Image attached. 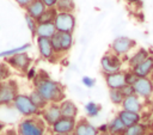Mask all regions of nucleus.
Instances as JSON below:
<instances>
[{"label": "nucleus", "mask_w": 153, "mask_h": 135, "mask_svg": "<svg viewBox=\"0 0 153 135\" xmlns=\"http://www.w3.org/2000/svg\"><path fill=\"white\" fill-rule=\"evenodd\" d=\"M97 129H98L99 135H100V134H106V133H108V123H106V124H102V125H99Z\"/></svg>", "instance_id": "40"}, {"label": "nucleus", "mask_w": 153, "mask_h": 135, "mask_svg": "<svg viewBox=\"0 0 153 135\" xmlns=\"http://www.w3.org/2000/svg\"><path fill=\"white\" fill-rule=\"evenodd\" d=\"M41 117L45 122L47 125L51 127L55 122H57L62 116L60 111V105L55 103H49L42 111H41Z\"/></svg>", "instance_id": "10"}, {"label": "nucleus", "mask_w": 153, "mask_h": 135, "mask_svg": "<svg viewBox=\"0 0 153 135\" xmlns=\"http://www.w3.org/2000/svg\"><path fill=\"white\" fill-rule=\"evenodd\" d=\"M11 76V68L6 62L0 63V82L8 80Z\"/></svg>", "instance_id": "31"}, {"label": "nucleus", "mask_w": 153, "mask_h": 135, "mask_svg": "<svg viewBox=\"0 0 153 135\" xmlns=\"http://www.w3.org/2000/svg\"><path fill=\"white\" fill-rule=\"evenodd\" d=\"M57 10L55 7H51V8H47L43 14L37 19V24H45V23H54L55 20V17L57 14Z\"/></svg>", "instance_id": "23"}, {"label": "nucleus", "mask_w": 153, "mask_h": 135, "mask_svg": "<svg viewBox=\"0 0 153 135\" xmlns=\"http://www.w3.org/2000/svg\"><path fill=\"white\" fill-rule=\"evenodd\" d=\"M36 41H37V48H38V51H39L41 57L44 59V60H48V61L53 62L55 60L56 54H55V51L53 49L50 38L36 37Z\"/></svg>", "instance_id": "12"}, {"label": "nucleus", "mask_w": 153, "mask_h": 135, "mask_svg": "<svg viewBox=\"0 0 153 135\" xmlns=\"http://www.w3.org/2000/svg\"><path fill=\"white\" fill-rule=\"evenodd\" d=\"M0 84H1V82H0Z\"/></svg>", "instance_id": "47"}, {"label": "nucleus", "mask_w": 153, "mask_h": 135, "mask_svg": "<svg viewBox=\"0 0 153 135\" xmlns=\"http://www.w3.org/2000/svg\"><path fill=\"white\" fill-rule=\"evenodd\" d=\"M81 82L84 84V86H86V87H88V88H92V87L94 86V84H96V79L85 75V76H82Z\"/></svg>", "instance_id": "36"}, {"label": "nucleus", "mask_w": 153, "mask_h": 135, "mask_svg": "<svg viewBox=\"0 0 153 135\" xmlns=\"http://www.w3.org/2000/svg\"><path fill=\"white\" fill-rule=\"evenodd\" d=\"M47 124L39 116L25 117L17 127L18 135H45Z\"/></svg>", "instance_id": "2"}, {"label": "nucleus", "mask_w": 153, "mask_h": 135, "mask_svg": "<svg viewBox=\"0 0 153 135\" xmlns=\"http://www.w3.org/2000/svg\"><path fill=\"white\" fill-rule=\"evenodd\" d=\"M109 97L115 105H122L124 100V97L120 90H109Z\"/></svg>", "instance_id": "30"}, {"label": "nucleus", "mask_w": 153, "mask_h": 135, "mask_svg": "<svg viewBox=\"0 0 153 135\" xmlns=\"http://www.w3.org/2000/svg\"><path fill=\"white\" fill-rule=\"evenodd\" d=\"M25 20H26V25L29 27V30L31 31V35L32 36H36V29H37V20L33 19L32 17H30L29 14L25 13Z\"/></svg>", "instance_id": "33"}, {"label": "nucleus", "mask_w": 153, "mask_h": 135, "mask_svg": "<svg viewBox=\"0 0 153 135\" xmlns=\"http://www.w3.org/2000/svg\"><path fill=\"white\" fill-rule=\"evenodd\" d=\"M29 96H30V99L32 100V103L35 104V106H36L39 111H42V110H43V109L49 104V103H48V102H47V100H45V99L39 94V92H38V91H36V90H32V91H31V93H30Z\"/></svg>", "instance_id": "25"}, {"label": "nucleus", "mask_w": 153, "mask_h": 135, "mask_svg": "<svg viewBox=\"0 0 153 135\" xmlns=\"http://www.w3.org/2000/svg\"><path fill=\"white\" fill-rule=\"evenodd\" d=\"M25 10H26V14H29L30 17L37 20L47 10V6L42 2V0H33Z\"/></svg>", "instance_id": "20"}, {"label": "nucleus", "mask_w": 153, "mask_h": 135, "mask_svg": "<svg viewBox=\"0 0 153 135\" xmlns=\"http://www.w3.org/2000/svg\"><path fill=\"white\" fill-rule=\"evenodd\" d=\"M18 84L13 79H8L0 84V105H12L18 96Z\"/></svg>", "instance_id": "4"}, {"label": "nucleus", "mask_w": 153, "mask_h": 135, "mask_svg": "<svg viewBox=\"0 0 153 135\" xmlns=\"http://www.w3.org/2000/svg\"><path fill=\"white\" fill-rule=\"evenodd\" d=\"M62 53H67L73 45V35L69 32H59Z\"/></svg>", "instance_id": "24"}, {"label": "nucleus", "mask_w": 153, "mask_h": 135, "mask_svg": "<svg viewBox=\"0 0 153 135\" xmlns=\"http://www.w3.org/2000/svg\"><path fill=\"white\" fill-rule=\"evenodd\" d=\"M31 62H32V60L26 51L16 54V55L6 59V63L10 67H12L22 73H26L29 70V68L31 67Z\"/></svg>", "instance_id": "7"}, {"label": "nucleus", "mask_w": 153, "mask_h": 135, "mask_svg": "<svg viewBox=\"0 0 153 135\" xmlns=\"http://www.w3.org/2000/svg\"><path fill=\"white\" fill-rule=\"evenodd\" d=\"M151 109H152V112H153V103H152V108Z\"/></svg>", "instance_id": "46"}, {"label": "nucleus", "mask_w": 153, "mask_h": 135, "mask_svg": "<svg viewBox=\"0 0 153 135\" xmlns=\"http://www.w3.org/2000/svg\"><path fill=\"white\" fill-rule=\"evenodd\" d=\"M59 105H60V111H61V116L62 117L76 119V116H78L79 110H78V106L75 105L74 102H72L69 99H65Z\"/></svg>", "instance_id": "17"}, {"label": "nucleus", "mask_w": 153, "mask_h": 135, "mask_svg": "<svg viewBox=\"0 0 153 135\" xmlns=\"http://www.w3.org/2000/svg\"><path fill=\"white\" fill-rule=\"evenodd\" d=\"M148 78H149V79H151V80H152V82H153V72H152V73H151V75H149V76H148Z\"/></svg>", "instance_id": "44"}, {"label": "nucleus", "mask_w": 153, "mask_h": 135, "mask_svg": "<svg viewBox=\"0 0 153 135\" xmlns=\"http://www.w3.org/2000/svg\"><path fill=\"white\" fill-rule=\"evenodd\" d=\"M50 42H51V45H53V49L55 51L56 55L61 54L62 50H61V43H60V35L59 32H56L51 38H50Z\"/></svg>", "instance_id": "32"}, {"label": "nucleus", "mask_w": 153, "mask_h": 135, "mask_svg": "<svg viewBox=\"0 0 153 135\" xmlns=\"http://www.w3.org/2000/svg\"><path fill=\"white\" fill-rule=\"evenodd\" d=\"M75 124H76V119L61 117L50 128H51L53 134H73L75 129Z\"/></svg>", "instance_id": "11"}, {"label": "nucleus", "mask_w": 153, "mask_h": 135, "mask_svg": "<svg viewBox=\"0 0 153 135\" xmlns=\"http://www.w3.org/2000/svg\"><path fill=\"white\" fill-rule=\"evenodd\" d=\"M33 85L35 90L38 91L39 94L48 103L60 104L62 100L66 99L65 87L59 81L50 79V76L44 70L37 72V75L33 79Z\"/></svg>", "instance_id": "1"}, {"label": "nucleus", "mask_w": 153, "mask_h": 135, "mask_svg": "<svg viewBox=\"0 0 153 135\" xmlns=\"http://www.w3.org/2000/svg\"><path fill=\"white\" fill-rule=\"evenodd\" d=\"M117 117L123 122V124L128 128L131 127L134 124H137L141 122V115L136 113V112H131V111H127V110H121L117 113Z\"/></svg>", "instance_id": "18"}, {"label": "nucleus", "mask_w": 153, "mask_h": 135, "mask_svg": "<svg viewBox=\"0 0 153 135\" xmlns=\"http://www.w3.org/2000/svg\"><path fill=\"white\" fill-rule=\"evenodd\" d=\"M133 86L137 97L145 100H149L153 97V82L149 78H139Z\"/></svg>", "instance_id": "9"}, {"label": "nucleus", "mask_w": 153, "mask_h": 135, "mask_svg": "<svg viewBox=\"0 0 153 135\" xmlns=\"http://www.w3.org/2000/svg\"><path fill=\"white\" fill-rule=\"evenodd\" d=\"M14 1H16V2H17L19 6H20V7L26 8V7H27V6H29V5H30V4H31L33 0H14Z\"/></svg>", "instance_id": "38"}, {"label": "nucleus", "mask_w": 153, "mask_h": 135, "mask_svg": "<svg viewBox=\"0 0 153 135\" xmlns=\"http://www.w3.org/2000/svg\"><path fill=\"white\" fill-rule=\"evenodd\" d=\"M4 127H5V125H4V123H1V122H0V133H1V130L4 129Z\"/></svg>", "instance_id": "43"}, {"label": "nucleus", "mask_w": 153, "mask_h": 135, "mask_svg": "<svg viewBox=\"0 0 153 135\" xmlns=\"http://www.w3.org/2000/svg\"><path fill=\"white\" fill-rule=\"evenodd\" d=\"M100 105L94 103V102H88L85 104V112L88 117H96L100 112Z\"/></svg>", "instance_id": "29"}, {"label": "nucleus", "mask_w": 153, "mask_h": 135, "mask_svg": "<svg viewBox=\"0 0 153 135\" xmlns=\"http://www.w3.org/2000/svg\"><path fill=\"white\" fill-rule=\"evenodd\" d=\"M5 135H18V133H17V130L10 129V130H7V131H6V134H5Z\"/></svg>", "instance_id": "41"}, {"label": "nucleus", "mask_w": 153, "mask_h": 135, "mask_svg": "<svg viewBox=\"0 0 153 135\" xmlns=\"http://www.w3.org/2000/svg\"><path fill=\"white\" fill-rule=\"evenodd\" d=\"M73 135H99V133L97 127L90 123L86 118H80L76 121Z\"/></svg>", "instance_id": "14"}, {"label": "nucleus", "mask_w": 153, "mask_h": 135, "mask_svg": "<svg viewBox=\"0 0 153 135\" xmlns=\"http://www.w3.org/2000/svg\"><path fill=\"white\" fill-rule=\"evenodd\" d=\"M124 79H126V85H131L133 86L139 78L135 75V73L131 69H128V70H124Z\"/></svg>", "instance_id": "34"}, {"label": "nucleus", "mask_w": 153, "mask_h": 135, "mask_svg": "<svg viewBox=\"0 0 153 135\" xmlns=\"http://www.w3.org/2000/svg\"><path fill=\"white\" fill-rule=\"evenodd\" d=\"M122 63L123 60L111 51L103 55L100 59V67L104 74H112L122 70Z\"/></svg>", "instance_id": "5"}, {"label": "nucleus", "mask_w": 153, "mask_h": 135, "mask_svg": "<svg viewBox=\"0 0 153 135\" xmlns=\"http://www.w3.org/2000/svg\"><path fill=\"white\" fill-rule=\"evenodd\" d=\"M36 75H37V70H36V68H35V67H30L29 70L26 72V76H27V79H29V80H33V79L36 78Z\"/></svg>", "instance_id": "37"}, {"label": "nucleus", "mask_w": 153, "mask_h": 135, "mask_svg": "<svg viewBox=\"0 0 153 135\" xmlns=\"http://www.w3.org/2000/svg\"><path fill=\"white\" fill-rule=\"evenodd\" d=\"M121 106H122L123 110L140 113L142 111V109H143V103H142V100H141L140 97H137L136 94H134V96H130V97L124 98V100H123V103H122Z\"/></svg>", "instance_id": "15"}, {"label": "nucleus", "mask_w": 153, "mask_h": 135, "mask_svg": "<svg viewBox=\"0 0 153 135\" xmlns=\"http://www.w3.org/2000/svg\"><path fill=\"white\" fill-rule=\"evenodd\" d=\"M148 128L146 124H142L141 122L137 124H134L131 127H128L124 135H147Z\"/></svg>", "instance_id": "26"}, {"label": "nucleus", "mask_w": 153, "mask_h": 135, "mask_svg": "<svg viewBox=\"0 0 153 135\" xmlns=\"http://www.w3.org/2000/svg\"><path fill=\"white\" fill-rule=\"evenodd\" d=\"M56 29L54 23H45V24H38L36 29V37H44V38H51L56 33Z\"/></svg>", "instance_id": "22"}, {"label": "nucleus", "mask_w": 153, "mask_h": 135, "mask_svg": "<svg viewBox=\"0 0 153 135\" xmlns=\"http://www.w3.org/2000/svg\"><path fill=\"white\" fill-rule=\"evenodd\" d=\"M120 91L122 92V94H123V97H124V98H127V97H130V96H134V94H135L134 86H131V85H124Z\"/></svg>", "instance_id": "35"}, {"label": "nucleus", "mask_w": 153, "mask_h": 135, "mask_svg": "<svg viewBox=\"0 0 153 135\" xmlns=\"http://www.w3.org/2000/svg\"><path fill=\"white\" fill-rule=\"evenodd\" d=\"M55 8L57 12H66V13H72L75 8L74 1L73 0H57Z\"/></svg>", "instance_id": "27"}, {"label": "nucleus", "mask_w": 153, "mask_h": 135, "mask_svg": "<svg viewBox=\"0 0 153 135\" xmlns=\"http://www.w3.org/2000/svg\"><path fill=\"white\" fill-rule=\"evenodd\" d=\"M54 25L57 32H69L72 33L75 29V17L73 13L59 12L55 17Z\"/></svg>", "instance_id": "6"}, {"label": "nucleus", "mask_w": 153, "mask_h": 135, "mask_svg": "<svg viewBox=\"0 0 153 135\" xmlns=\"http://www.w3.org/2000/svg\"><path fill=\"white\" fill-rule=\"evenodd\" d=\"M149 56V51L145 48H139L128 60V65H129V69H134L135 67H137L140 63H142L147 57Z\"/></svg>", "instance_id": "19"}, {"label": "nucleus", "mask_w": 153, "mask_h": 135, "mask_svg": "<svg viewBox=\"0 0 153 135\" xmlns=\"http://www.w3.org/2000/svg\"><path fill=\"white\" fill-rule=\"evenodd\" d=\"M127 130V127L123 124V122L116 116L108 123V133L110 135H124Z\"/></svg>", "instance_id": "21"}, {"label": "nucleus", "mask_w": 153, "mask_h": 135, "mask_svg": "<svg viewBox=\"0 0 153 135\" xmlns=\"http://www.w3.org/2000/svg\"><path fill=\"white\" fill-rule=\"evenodd\" d=\"M104 78H105V82L109 90H121L126 85L123 70H120L112 74H104Z\"/></svg>", "instance_id": "13"}, {"label": "nucleus", "mask_w": 153, "mask_h": 135, "mask_svg": "<svg viewBox=\"0 0 153 135\" xmlns=\"http://www.w3.org/2000/svg\"><path fill=\"white\" fill-rule=\"evenodd\" d=\"M137 78H148L153 72V55H149L142 63L131 69Z\"/></svg>", "instance_id": "16"}, {"label": "nucleus", "mask_w": 153, "mask_h": 135, "mask_svg": "<svg viewBox=\"0 0 153 135\" xmlns=\"http://www.w3.org/2000/svg\"><path fill=\"white\" fill-rule=\"evenodd\" d=\"M135 45H136V42L134 39L126 37V36H120V37L114 39L110 49H111V53H114L121 57V56L127 55Z\"/></svg>", "instance_id": "8"}, {"label": "nucleus", "mask_w": 153, "mask_h": 135, "mask_svg": "<svg viewBox=\"0 0 153 135\" xmlns=\"http://www.w3.org/2000/svg\"><path fill=\"white\" fill-rule=\"evenodd\" d=\"M12 106L24 117H32V116H39L41 111L35 106L32 100L30 99L29 94L18 93V96L14 98Z\"/></svg>", "instance_id": "3"}, {"label": "nucleus", "mask_w": 153, "mask_h": 135, "mask_svg": "<svg viewBox=\"0 0 153 135\" xmlns=\"http://www.w3.org/2000/svg\"><path fill=\"white\" fill-rule=\"evenodd\" d=\"M128 2H130V4H136V2H139L140 0H127Z\"/></svg>", "instance_id": "42"}, {"label": "nucleus", "mask_w": 153, "mask_h": 135, "mask_svg": "<svg viewBox=\"0 0 153 135\" xmlns=\"http://www.w3.org/2000/svg\"><path fill=\"white\" fill-rule=\"evenodd\" d=\"M42 2L47 6V8H51V7H55L56 6L57 0H42Z\"/></svg>", "instance_id": "39"}, {"label": "nucleus", "mask_w": 153, "mask_h": 135, "mask_svg": "<svg viewBox=\"0 0 153 135\" xmlns=\"http://www.w3.org/2000/svg\"><path fill=\"white\" fill-rule=\"evenodd\" d=\"M29 48H30V44L26 43V44H24V45L17 47V48H12V49H8V50H4V51H0V57H5V59H7V57L13 56V55H16V54L26 51Z\"/></svg>", "instance_id": "28"}, {"label": "nucleus", "mask_w": 153, "mask_h": 135, "mask_svg": "<svg viewBox=\"0 0 153 135\" xmlns=\"http://www.w3.org/2000/svg\"><path fill=\"white\" fill-rule=\"evenodd\" d=\"M53 135H73V134H53Z\"/></svg>", "instance_id": "45"}]
</instances>
